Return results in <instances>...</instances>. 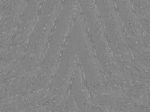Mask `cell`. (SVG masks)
I'll return each instance as SVG.
<instances>
[{
  "label": "cell",
  "mask_w": 150,
  "mask_h": 112,
  "mask_svg": "<svg viewBox=\"0 0 150 112\" xmlns=\"http://www.w3.org/2000/svg\"><path fill=\"white\" fill-rule=\"evenodd\" d=\"M79 4L76 1H64L49 41L44 59L32 87L33 92L45 97L56 73Z\"/></svg>",
  "instance_id": "3"
},
{
  "label": "cell",
  "mask_w": 150,
  "mask_h": 112,
  "mask_svg": "<svg viewBox=\"0 0 150 112\" xmlns=\"http://www.w3.org/2000/svg\"><path fill=\"white\" fill-rule=\"evenodd\" d=\"M79 65L74 75L63 112H98L94 106Z\"/></svg>",
  "instance_id": "9"
},
{
  "label": "cell",
  "mask_w": 150,
  "mask_h": 112,
  "mask_svg": "<svg viewBox=\"0 0 150 112\" xmlns=\"http://www.w3.org/2000/svg\"><path fill=\"white\" fill-rule=\"evenodd\" d=\"M77 2L105 75L107 87L109 88L119 87L124 83L123 76L114 59L95 1H77Z\"/></svg>",
  "instance_id": "4"
},
{
  "label": "cell",
  "mask_w": 150,
  "mask_h": 112,
  "mask_svg": "<svg viewBox=\"0 0 150 112\" xmlns=\"http://www.w3.org/2000/svg\"><path fill=\"white\" fill-rule=\"evenodd\" d=\"M131 2L143 30L145 43L150 49V1H132Z\"/></svg>",
  "instance_id": "11"
},
{
  "label": "cell",
  "mask_w": 150,
  "mask_h": 112,
  "mask_svg": "<svg viewBox=\"0 0 150 112\" xmlns=\"http://www.w3.org/2000/svg\"><path fill=\"white\" fill-rule=\"evenodd\" d=\"M42 1H26L7 56L1 64L6 68H18L25 54L32 33L37 21Z\"/></svg>",
  "instance_id": "7"
},
{
  "label": "cell",
  "mask_w": 150,
  "mask_h": 112,
  "mask_svg": "<svg viewBox=\"0 0 150 112\" xmlns=\"http://www.w3.org/2000/svg\"><path fill=\"white\" fill-rule=\"evenodd\" d=\"M64 1H42L25 54L14 75L15 83L34 84Z\"/></svg>",
  "instance_id": "1"
},
{
  "label": "cell",
  "mask_w": 150,
  "mask_h": 112,
  "mask_svg": "<svg viewBox=\"0 0 150 112\" xmlns=\"http://www.w3.org/2000/svg\"><path fill=\"white\" fill-rule=\"evenodd\" d=\"M104 26L106 37L119 69H138L139 64L133 55L124 27L120 21L115 1H95Z\"/></svg>",
  "instance_id": "5"
},
{
  "label": "cell",
  "mask_w": 150,
  "mask_h": 112,
  "mask_svg": "<svg viewBox=\"0 0 150 112\" xmlns=\"http://www.w3.org/2000/svg\"><path fill=\"white\" fill-rule=\"evenodd\" d=\"M70 33L79 64L94 106L98 112H104L103 106L109 97H111V93L107 87L105 75L79 5Z\"/></svg>",
  "instance_id": "2"
},
{
  "label": "cell",
  "mask_w": 150,
  "mask_h": 112,
  "mask_svg": "<svg viewBox=\"0 0 150 112\" xmlns=\"http://www.w3.org/2000/svg\"><path fill=\"white\" fill-rule=\"evenodd\" d=\"M79 65L70 31L57 69L45 97V112H63L74 75Z\"/></svg>",
  "instance_id": "6"
},
{
  "label": "cell",
  "mask_w": 150,
  "mask_h": 112,
  "mask_svg": "<svg viewBox=\"0 0 150 112\" xmlns=\"http://www.w3.org/2000/svg\"><path fill=\"white\" fill-rule=\"evenodd\" d=\"M26 1H1V61L7 56Z\"/></svg>",
  "instance_id": "8"
},
{
  "label": "cell",
  "mask_w": 150,
  "mask_h": 112,
  "mask_svg": "<svg viewBox=\"0 0 150 112\" xmlns=\"http://www.w3.org/2000/svg\"><path fill=\"white\" fill-rule=\"evenodd\" d=\"M120 21L125 28L127 38H130L147 48L143 35V30L132 6L131 1H115Z\"/></svg>",
  "instance_id": "10"
}]
</instances>
